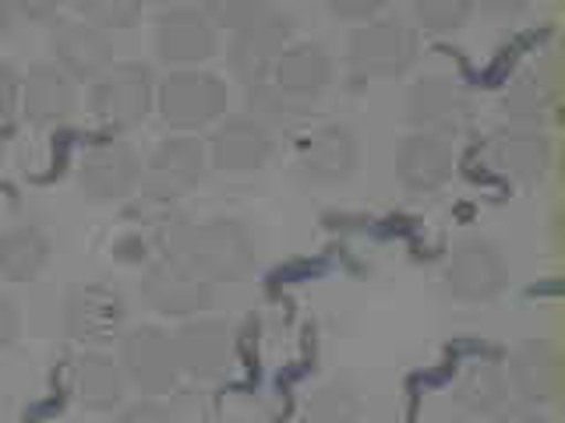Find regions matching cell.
<instances>
[{"mask_svg":"<svg viewBox=\"0 0 565 423\" xmlns=\"http://www.w3.org/2000/svg\"><path fill=\"white\" fill-rule=\"evenodd\" d=\"M163 254L181 258L194 272L205 275L212 286L237 282L255 264V240L237 219H205V223H177L167 229Z\"/></svg>","mask_w":565,"mask_h":423,"instance_id":"1","label":"cell"},{"mask_svg":"<svg viewBox=\"0 0 565 423\" xmlns=\"http://www.w3.org/2000/svg\"><path fill=\"white\" fill-rule=\"evenodd\" d=\"M417 61V29H411L403 18L379 14L367 18L350 32L347 64L350 75L361 82H388L399 78Z\"/></svg>","mask_w":565,"mask_h":423,"instance_id":"2","label":"cell"},{"mask_svg":"<svg viewBox=\"0 0 565 423\" xmlns=\"http://www.w3.org/2000/svg\"><path fill=\"white\" fill-rule=\"evenodd\" d=\"M230 106V93L220 75L202 67H177L156 82V110L167 128L199 131L216 123Z\"/></svg>","mask_w":565,"mask_h":423,"instance_id":"3","label":"cell"},{"mask_svg":"<svg viewBox=\"0 0 565 423\" xmlns=\"http://www.w3.org/2000/svg\"><path fill=\"white\" fill-rule=\"evenodd\" d=\"M93 113L103 128L110 131H131L149 117L156 106V75L149 64L120 61L110 64L99 78H93Z\"/></svg>","mask_w":565,"mask_h":423,"instance_id":"4","label":"cell"},{"mask_svg":"<svg viewBox=\"0 0 565 423\" xmlns=\"http://www.w3.org/2000/svg\"><path fill=\"white\" fill-rule=\"evenodd\" d=\"M205 163H209L205 141H199L188 131L170 134L163 145L149 155V163L141 166L138 187L152 205H173L177 198H184L191 187L202 184Z\"/></svg>","mask_w":565,"mask_h":423,"instance_id":"5","label":"cell"},{"mask_svg":"<svg viewBox=\"0 0 565 423\" xmlns=\"http://www.w3.org/2000/svg\"><path fill=\"white\" fill-rule=\"evenodd\" d=\"M120 367L141 395H170L181 381V360H177L173 335L159 325H138L120 332Z\"/></svg>","mask_w":565,"mask_h":423,"instance_id":"6","label":"cell"},{"mask_svg":"<svg viewBox=\"0 0 565 423\" xmlns=\"http://www.w3.org/2000/svg\"><path fill=\"white\" fill-rule=\"evenodd\" d=\"M173 346L181 375L199 384L223 381L237 364V335L220 317H184V325L173 332Z\"/></svg>","mask_w":565,"mask_h":423,"instance_id":"7","label":"cell"},{"mask_svg":"<svg viewBox=\"0 0 565 423\" xmlns=\"http://www.w3.org/2000/svg\"><path fill=\"white\" fill-rule=\"evenodd\" d=\"M509 286V264L499 243L467 237L452 247L446 261V290L463 304H491Z\"/></svg>","mask_w":565,"mask_h":423,"instance_id":"8","label":"cell"},{"mask_svg":"<svg viewBox=\"0 0 565 423\" xmlns=\"http://www.w3.org/2000/svg\"><path fill=\"white\" fill-rule=\"evenodd\" d=\"M216 286L173 254H159L141 272V300L163 317H194L212 307Z\"/></svg>","mask_w":565,"mask_h":423,"instance_id":"9","label":"cell"},{"mask_svg":"<svg viewBox=\"0 0 565 423\" xmlns=\"http://www.w3.org/2000/svg\"><path fill=\"white\" fill-rule=\"evenodd\" d=\"M152 46H156V57L170 67H202L205 61L216 57L220 29L205 14V8L173 4V8H163V14L156 18Z\"/></svg>","mask_w":565,"mask_h":423,"instance_id":"10","label":"cell"},{"mask_svg":"<svg viewBox=\"0 0 565 423\" xmlns=\"http://www.w3.org/2000/svg\"><path fill=\"white\" fill-rule=\"evenodd\" d=\"M124 322H128V304L106 282H85L64 300V332L78 346H106L120 339Z\"/></svg>","mask_w":565,"mask_h":423,"instance_id":"11","label":"cell"},{"mask_svg":"<svg viewBox=\"0 0 565 423\" xmlns=\"http://www.w3.org/2000/svg\"><path fill=\"white\" fill-rule=\"evenodd\" d=\"M290 43H294V18L269 8L258 18H252L247 25L234 29V40H230V67H234V75L244 85L262 82V78H269L273 64Z\"/></svg>","mask_w":565,"mask_h":423,"instance_id":"12","label":"cell"},{"mask_svg":"<svg viewBox=\"0 0 565 423\" xmlns=\"http://www.w3.org/2000/svg\"><path fill=\"white\" fill-rule=\"evenodd\" d=\"M552 138H547L544 128L509 123V128L494 131L488 141V166L516 187L541 184L547 170H552Z\"/></svg>","mask_w":565,"mask_h":423,"instance_id":"13","label":"cell"},{"mask_svg":"<svg viewBox=\"0 0 565 423\" xmlns=\"http://www.w3.org/2000/svg\"><path fill=\"white\" fill-rule=\"evenodd\" d=\"M138 181H141V159L128 141H103V145L88 149L78 163V187L96 205H114L131 198Z\"/></svg>","mask_w":565,"mask_h":423,"instance_id":"14","label":"cell"},{"mask_svg":"<svg viewBox=\"0 0 565 423\" xmlns=\"http://www.w3.org/2000/svg\"><path fill=\"white\" fill-rule=\"evenodd\" d=\"M361 166V141L347 123H318L297 145V170L311 184H347Z\"/></svg>","mask_w":565,"mask_h":423,"instance_id":"15","label":"cell"},{"mask_svg":"<svg viewBox=\"0 0 565 423\" xmlns=\"http://www.w3.org/2000/svg\"><path fill=\"white\" fill-rule=\"evenodd\" d=\"M470 96L452 75H420L406 93V117L417 131L456 134L470 123Z\"/></svg>","mask_w":565,"mask_h":423,"instance_id":"16","label":"cell"},{"mask_svg":"<svg viewBox=\"0 0 565 423\" xmlns=\"http://www.w3.org/2000/svg\"><path fill=\"white\" fill-rule=\"evenodd\" d=\"M329 82H332V57L322 43H290L269 70V85L297 113L322 99Z\"/></svg>","mask_w":565,"mask_h":423,"instance_id":"17","label":"cell"},{"mask_svg":"<svg viewBox=\"0 0 565 423\" xmlns=\"http://www.w3.org/2000/svg\"><path fill=\"white\" fill-rule=\"evenodd\" d=\"M456 173V149L449 134L438 131H414L399 141L396 152V176L406 191L431 194L441 191Z\"/></svg>","mask_w":565,"mask_h":423,"instance_id":"18","label":"cell"},{"mask_svg":"<svg viewBox=\"0 0 565 423\" xmlns=\"http://www.w3.org/2000/svg\"><path fill=\"white\" fill-rule=\"evenodd\" d=\"M50 53L53 64L64 67L71 78H99L106 67L114 64V40L110 32L96 29L85 18H67V22H53L50 29Z\"/></svg>","mask_w":565,"mask_h":423,"instance_id":"19","label":"cell"},{"mask_svg":"<svg viewBox=\"0 0 565 423\" xmlns=\"http://www.w3.org/2000/svg\"><path fill=\"white\" fill-rule=\"evenodd\" d=\"M505 378L516 402L537 405V410L547 402H555L562 392V357L555 343H547V339L520 343L509 357Z\"/></svg>","mask_w":565,"mask_h":423,"instance_id":"20","label":"cell"},{"mask_svg":"<svg viewBox=\"0 0 565 423\" xmlns=\"http://www.w3.org/2000/svg\"><path fill=\"white\" fill-rule=\"evenodd\" d=\"M212 166L223 173H255L273 159V128L258 117H226L209 141Z\"/></svg>","mask_w":565,"mask_h":423,"instance_id":"21","label":"cell"},{"mask_svg":"<svg viewBox=\"0 0 565 423\" xmlns=\"http://www.w3.org/2000/svg\"><path fill=\"white\" fill-rule=\"evenodd\" d=\"M124 388H128V378H124L120 360L106 357L99 346H85L75 364H71V395H75L78 405L93 413H110L124 402Z\"/></svg>","mask_w":565,"mask_h":423,"instance_id":"22","label":"cell"},{"mask_svg":"<svg viewBox=\"0 0 565 423\" xmlns=\"http://www.w3.org/2000/svg\"><path fill=\"white\" fill-rule=\"evenodd\" d=\"M75 78L57 64H35L22 78V113L35 128H57L75 113Z\"/></svg>","mask_w":565,"mask_h":423,"instance_id":"23","label":"cell"},{"mask_svg":"<svg viewBox=\"0 0 565 423\" xmlns=\"http://www.w3.org/2000/svg\"><path fill=\"white\" fill-rule=\"evenodd\" d=\"M452 399H456L459 410L470 413V416H494L512 399L505 367H499L494 360L463 364L456 381H452Z\"/></svg>","mask_w":565,"mask_h":423,"instance_id":"24","label":"cell"},{"mask_svg":"<svg viewBox=\"0 0 565 423\" xmlns=\"http://www.w3.org/2000/svg\"><path fill=\"white\" fill-rule=\"evenodd\" d=\"M499 110L509 123L520 128H544L555 110V82L541 67H526L505 85Z\"/></svg>","mask_w":565,"mask_h":423,"instance_id":"25","label":"cell"},{"mask_svg":"<svg viewBox=\"0 0 565 423\" xmlns=\"http://www.w3.org/2000/svg\"><path fill=\"white\" fill-rule=\"evenodd\" d=\"M50 261V237L35 223H18L0 234V275L11 282H32Z\"/></svg>","mask_w":565,"mask_h":423,"instance_id":"26","label":"cell"},{"mask_svg":"<svg viewBox=\"0 0 565 423\" xmlns=\"http://www.w3.org/2000/svg\"><path fill=\"white\" fill-rule=\"evenodd\" d=\"M473 0H414V18L424 32L452 35L467 25Z\"/></svg>","mask_w":565,"mask_h":423,"instance_id":"27","label":"cell"},{"mask_svg":"<svg viewBox=\"0 0 565 423\" xmlns=\"http://www.w3.org/2000/svg\"><path fill=\"white\" fill-rule=\"evenodd\" d=\"M78 18L103 32H124L141 18V0H71Z\"/></svg>","mask_w":565,"mask_h":423,"instance_id":"28","label":"cell"},{"mask_svg":"<svg viewBox=\"0 0 565 423\" xmlns=\"http://www.w3.org/2000/svg\"><path fill=\"white\" fill-rule=\"evenodd\" d=\"M311 420L322 423H343V420H358L361 416V399L347 381H332L326 388H318L311 405H308Z\"/></svg>","mask_w":565,"mask_h":423,"instance_id":"29","label":"cell"},{"mask_svg":"<svg viewBox=\"0 0 565 423\" xmlns=\"http://www.w3.org/2000/svg\"><path fill=\"white\" fill-rule=\"evenodd\" d=\"M269 0H205V14L216 22V29H241L262 11H269Z\"/></svg>","mask_w":565,"mask_h":423,"instance_id":"30","label":"cell"},{"mask_svg":"<svg viewBox=\"0 0 565 423\" xmlns=\"http://www.w3.org/2000/svg\"><path fill=\"white\" fill-rule=\"evenodd\" d=\"M388 0H329V14L347 25H361L367 18H379Z\"/></svg>","mask_w":565,"mask_h":423,"instance_id":"31","label":"cell"},{"mask_svg":"<svg viewBox=\"0 0 565 423\" xmlns=\"http://www.w3.org/2000/svg\"><path fill=\"white\" fill-rule=\"evenodd\" d=\"M22 106V78L14 75L11 64H0V123L11 120Z\"/></svg>","mask_w":565,"mask_h":423,"instance_id":"32","label":"cell"},{"mask_svg":"<svg viewBox=\"0 0 565 423\" xmlns=\"http://www.w3.org/2000/svg\"><path fill=\"white\" fill-rule=\"evenodd\" d=\"M170 405L159 399V395H141V402L135 405H124L120 410V420L124 423H138V420H170Z\"/></svg>","mask_w":565,"mask_h":423,"instance_id":"33","label":"cell"},{"mask_svg":"<svg viewBox=\"0 0 565 423\" xmlns=\"http://www.w3.org/2000/svg\"><path fill=\"white\" fill-rule=\"evenodd\" d=\"M18 332H22V314H18V304L8 293H0V349H8L18 339Z\"/></svg>","mask_w":565,"mask_h":423,"instance_id":"34","label":"cell"},{"mask_svg":"<svg viewBox=\"0 0 565 423\" xmlns=\"http://www.w3.org/2000/svg\"><path fill=\"white\" fill-rule=\"evenodd\" d=\"M64 8V0H14V11L29 22H50Z\"/></svg>","mask_w":565,"mask_h":423,"instance_id":"35","label":"cell"},{"mask_svg":"<svg viewBox=\"0 0 565 423\" xmlns=\"http://www.w3.org/2000/svg\"><path fill=\"white\" fill-rule=\"evenodd\" d=\"M473 8H481L488 18H499V22H512L530 8V0H473Z\"/></svg>","mask_w":565,"mask_h":423,"instance_id":"36","label":"cell"},{"mask_svg":"<svg viewBox=\"0 0 565 423\" xmlns=\"http://www.w3.org/2000/svg\"><path fill=\"white\" fill-rule=\"evenodd\" d=\"M14 0H0V35H8L11 25H14Z\"/></svg>","mask_w":565,"mask_h":423,"instance_id":"37","label":"cell"},{"mask_svg":"<svg viewBox=\"0 0 565 423\" xmlns=\"http://www.w3.org/2000/svg\"><path fill=\"white\" fill-rule=\"evenodd\" d=\"M156 4H163V8H173V4H184V0H156Z\"/></svg>","mask_w":565,"mask_h":423,"instance_id":"38","label":"cell"}]
</instances>
